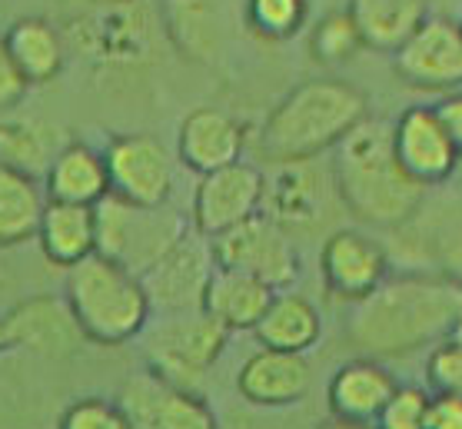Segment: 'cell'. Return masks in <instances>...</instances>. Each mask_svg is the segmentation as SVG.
Listing matches in <instances>:
<instances>
[{"mask_svg":"<svg viewBox=\"0 0 462 429\" xmlns=\"http://www.w3.org/2000/svg\"><path fill=\"white\" fill-rule=\"evenodd\" d=\"M27 77L21 74V67L14 63L11 51H7V41L0 37V117L11 114L14 107L27 97Z\"/></svg>","mask_w":462,"mask_h":429,"instance_id":"cell-32","label":"cell"},{"mask_svg":"<svg viewBox=\"0 0 462 429\" xmlns=\"http://www.w3.org/2000/svg\"><path fill=\"white\" fill-rule=\"evenodd\" d=\"M213 273H217V260H213L210 240L203 233L189 230L140 280L153 313H187V310H203V296Z\"/></svg>","mask_w":462,"mask_h":429,"instance_id":"cell-9","label":"cell"},{"mask_svg":"<svg viewBox=\"0 0 462 429\" xmlns=\"http://www.w3.org/2000/svg\"><path fill=\"white\" fill-rule=\"evenodd\" d=\"M116 403L130 429H220L210 403L197 389H183L150 369L126 379Z\"/></svg>","mask_w":462,"mask_h":429,"instance_id":"cell-12","label":"cell"},{"mask_svg":"<svg viewBox=\"0 0 462 429\" xmlns=\"http://www.w3.org/2000/svg\"><path fill=\"white\" fill-rule=\"evenodd\" d=\"M273 296H276L273 286H266L256 276L217 266L210 286H207V296H203V310L217 323L226 326L230 333L233 330H256L263 313L273 303Z\"/></svg>","mask_w":462,"mask_h":429,"instance_id":"cell-21","label":"cell"},{"mask_svg":"<svg viewBox=\"0 0 462 429\" xmlns=\"http://www.w3.org/2000/svg\"><path fill=\"white\" fill-rule=\"evenodd\" d=\"M436 110H439L442 124H446L452 144H456V150H459V157H462V90L442 97V104L436 107Z\"/></svg>","mask_w":462,"mask_h":429,"instance_id":"cell-34","label":"cell"},{"mask_svg":"<svg viewBox=\"0 0 462 429\" xmlns=\"http://www.w3.org/2000/svg\"><path fill=\"white\" fill-rule=\"evenodd\" d=\"M43 256L63 270L97 253V207H80V203H57L47 200L37 227Z\"/></svg>","mask_w":462,"mask_h":429,"instance_id":"cell-20","label":"cell"},{"mask_svg":"<svg viewBox=\"0 0 462 429\" xmlns=\"http://www.w3.org/2000/svg\"><path fill=\"white\" fill-rule=\"evenodd\" d=\"M426 429H462V396H439V393H432L430 426Z\"/></svg>","mask_w":462,"mask_h":429,"instance_id":"cell-33","label":"cell"},{"mask_svg":"<svg viewBox=\"0 0 462 429\" xmlns=\"http://www.w3.org/2000/svg\"><path fill=\"white\" fill-rule=\"evenodd\" d=\"M246 150V130L236 117L217 107H197L183 117L177 134L180 163L193 170L197 177H207L213 170H223L243 160Z\"/></svg>","mask_w":462,"mask_h":429,"instance_id":"cell-16","label":"cell"},{"mask_svg":"<svg viewBox=\"0 0 462 429\" xmlns=\"http://www.w3.org/2000/svg\"><path fill=\"white\" fill-rule=\"evenodd\" d=\"M266 187H263V213L280 223L290 237L293 233H316L333 217V207L343 203L333 180V163L323 167L313 160H286L270 163Z\"/></svg>","mask_w":462,"mask_h":429,"instance_id":"cell-7","label":"cell"},{"mask_svg":"<svg viewBox=\"0 0 462 429\" xmlns=\"http://www.w3.org/2000/svg\"><path fill=\"white\" fill-rule=\"evenodd\" d=\"M60 147L63 144H57V134L51 126L7 114L0 117V163L4 167L27 173L33 180H43V173L51 170Z\"/></svg>","mask_w":462,"mask_h":429,"instance_id":"cell-26","label":"cell"},{"mask_svg":"<svg viewBox=\"0 0 462 429\" xmlns=\"http://www.w3.org/2000/svg\"><path fill=\"white\" fill-rule=\"evenodd\" d=\"M210 247L217 266L256 276L266 286H273L276 294L300 280V253L293 237L266 213H256L240 227L213 237Z\"/></svg>","mask_w":462,"mask_h":429,"instance_id":"cell-8","label":"cell"},{"mask_svg":"<svg viewBox=\"0 0 462 429\" xmlns=\"http://www.w3.org/2000/svg\"><path fill=\"white\" fill-rule=\"evenodd\" d=\"M393 144L402 170L422 187L446 183L462 160L436 107H406L393 120Z\"/></svg>","mask_w":462,"mask_h":429,"instance_id":"cell-15","label":"cell"},{"mask_svg":"<svg viewBox=\"0 0 462 429\" xmlns=\"http://www.w3.org/2000/svg\"><path fill=\"white\" fill-rule=\"evenodd\" d=\"M63 303L70 306L84 340L120 346L137 340L150 323V296L143 280L100 253L67 270Z\"/></svg>","mask_w":462,"mask_h":429,"instance_id":"cell-4","label":"cell"},{"mask_svg":"<svg viewBox=\"0 0 462 429\" xmlns=\"http://www.w3.org/2000/svg\"><path fill=\"white\" fill-rule=\"evenodd\" d=\"M459 313L462 280L442 273H402L353 303L346 340L373 359L410 356L422 346L442 343Z\"/></svg>","mask_w":462,"mask_h":429,"instance_id":"cell-1","label":"cell"},{"mask_svg":"<svg viewBox=\"0 0 462 429\" xmlns=\"http://www.w3.org/2000/svg\"><path fill=\"white\" fill-rule=\"evenodd\" d=\"M114 4H120V0H114Z\"/></svg>","mask_w":462,"mask_h":429,"instance_id":"cell-36","label":"cell"},{"mask_svg":"<svg viewBox=\"0 0 462 429\" xmlns=\"http://www.w3.org/2000/svg\"><path fill=\"white\" fill-rule=\"evenodd\" d=\"M369 117V100L359 87L337 77H313L293 87L260 126L263 160H313L337 150Z\"/></svg>","mask_w":462,"mask_h":429,"instance_id":"cell-3","label":"cell"},{"mask_svg":"<svg viewBox=\"0 0 462 429\" xmlns=\"http://www.w3.org/2000/svg\"><path fill=\"white\" fill-rule=\"evenodd\" d=\"M47 193L33 177L0 163V247L37 237Z\"/></svg>","mask_w":462,"mask_h":429,"instance_id":"cell-25","label":"cell"},{"mask_svg":"<svg viewBox=\"0 0 462 429\" xmlns=\"http://www.w3.org/2000/svg\"><path fill=\"white\" fill-rule=\"evenodd\" d=\"M396 74L416 90H462V23L432 14L420 31L393 53Z\"/></svg>","mask_w":462,"mask_h":429,"instance_id":"cell-13","label":"cell"},{"mask_svg":"<svg viewBox=\"0 0 462 429\" xmlns=\"http://www.w3.org/2000/svg\"><path fill=\"white\" fill-rule=\"evenodd\" d=\"M426 383L439 396H462V343L442 340L426 359Z\"/></svg>","mask_w":462,"mask_h":429,"instance_id":"cell-31","label":"cell"},{"mask_svg":"<svg viewBox=\"0 0 462 429\" xmlns=\"http://www.w3.org/2000/svg\"><path fill=\"white\" fill-rule=\"evenodd\" d=\"M363 47L396 53L426 21V0H349Z\"/></svg>","mask_w":462,"mask_h":429,"instance_id":"cell-23","label":"cell"},{"mask_svg":"<svg viewBox=\"0 0 462 429\" xmlns=\"http://www.w3.org/2000/svg\"><path fill=\"white\" fill-rule=\"evenodd\" d=\"M4 41L27 84H47L63 70V37L53 23L23 17L4 33Z\"/></svg>","mask_w":462,"mask_h":429,"instance_id":"cell-24","label":"cell"},{"mask_svg":"<svg viewBox=\"0 0 462 429\" xmlns=\"http://www.w3.org/2000/svg\"><path fill=\"white\" fill-rule=\"evenodd\" d=\"M430 403L432 393H426L422 387H396L373 429H426L430 426Z\"/></svg>","mask_w":462,"mask_h":429,"instance_id":"cell-29","label":"cell"},{"mask_svg":"<svg viewBox=\"0 0 462 429\" xmlns=\"http://www.w3.org/2000/svg\"><path fill=\"white\" fill-rule=\"evenodd\" d=\"M396 379L379 359L373 356H359V359H346L343 367L329 377L326 387V403L329 413L346 423V426H373L389 396L396 393Z\"/></svg>","mask_w":462,"mask_h":429,"instance_id":"cell-17","label":"cell"},{"mask_svg":"<svg viewBox=\"0 0 462 429\" xmlns=\"http://www.w3.org/2000/svg\"><path fill=\"white\" fill-rule=\"evenodd\" d=\"M313 387V367L303 353H283L260 346L253 356L243 359L236 373V389L246 403L256 406H290L310 393Z\"/></svg>","mask_w":462,"mask_h":429,"instance_id":"cell-18","label":"cell"},{"mask_svg":"<svg viewBox=\"0 0 462 429\" xmlns=\"http://www.w3.org/2000/svg\"><path fill=\"white\" fill-rule=\"evenodd\" d=\"M187 233V220L170 203L140 207L114 193L97 203V253L137 276H143Z\"/></svg>","mask_w":462,"mask_h":429,"instance_id":"cell-5","label":"cell"},{"mask_svg":"<svg viewBox=\"0 0 462 429\" xmlns=\"http://www.w3.org/2000/svg\"><path fill=\"white\" fill-rule=\"evenodd\" d=\"M263 187H266L263 170L246 160H236L230 167L200 177L193 190V207H189L193 230L213 240V237L263 213Z\"/></svg>","mask_w":462,"mask_h":429,"instance_id":"cell-10","label":"cell"},{"mask_svg":"<svg viewBox=\"0 0 462 429\" xmlns=\"http://www.w3.org/2000/svg\"><path fill=\"white\" fill-rule=\"evenodd\" d=\"M57 429H130V419L114 399L84 396L63 409Z\"/></svg>","mask_w":462,"mask_h":429,"instance_id":"cell-30","label":"cell"},{"mask_svg":"<svg viewBox=\"0 0 462 429\" xmlns=\"http://www.w3.org/2000/svg\"><path fill=\"white\" fill-rule=\"evenodd\" d=\"M310 0H246V23L263 41H290L306 23Z\"/></svg>","mask_w":462,"mask_h":429,"instance_id":"cell-28","label":"cell"},{"mask_svg":"<svg viewBox=\"0 0 462 429\" xmlns=\"http://www.w3.org/2000/svg\"><path fill=\"white\" fill-rule=\"evenodd\" d=\"M446 340H456V343H462V313L456 316V323H452V330H449V336Z\"/></svg>","mask_w":462,"mask_h":429,"instance_id":"cell-35","label":"cell"},{"mask_svg":"<svg viewBox=\"0 0 462 429\" xmlns=\"http://www.w3.org/2000/svg\"><path fill=\"white\" fill-rule=\"evenodd\" d=\"M110 193L140 207H163L173 193V157L157 136L120 134L104 150Z\"/></svg>","mask_w":462,"mask_h":429,"instance_id":"cell-11","label":"cell"},{"mask_svg":"<svg viewBox=\"0 0 462 429\" xmlns=\"http://www.w3.org/2000/svg\"><path fill=\"white\" fill-rule=\"evenodd\" d=\"M333 180L343 207L383 230H400L420 213L426 187L402 170L393 144V124L366 117L333 150Z\"/></svg>","mask_w":462,"mask_h":429,"instance_id":"cell-2","label":"cell"},{"mask_svg":"<svg viewBox=\"0 0 462 429\" xmlns=\"http://www.w3.org/2000/svg\"><path fill=\"white\" fill-rule=\"evenodd\" d=\"M319 273L329 294L346 303H359L389 280V253L366 233L343 227L323 240Z\"/></svg>","mask_w":462,"mask_h":429,"instance_id":"cell-14","label":"cell"},{"mask_svg":"<svg viewBox=\"0 0 462 429\" xmlns=\"http://www.w3.org/2000/svg\"><path fill=\"white\" fill-rule=\"evenodd\" d=\"M359 51H363V37H359V27L349 11L326 14L310 33V53L316 63H326V67H343Z\"/></svg>","mask_w":462,"mask_h":429,"instance_id":"cell-27","label":"cell"},{"mask_svg":"<svg viewBox=\"0 0 462 429\" xmlns=\"http://www.w3.org/2000/svg\"><path fill=\"white\" fill-rule=\"evenodd\" d=\"M253 333H256L260 346H266V350L306 353V350H313V346L319 343L323 320H319V310H316L303 294L280 290Z\"/></svg>","mask_w":462,"mask_h":429,"instance_id":"cell-22","label":"cell"},{"mask_svg":"<svg viewBox=\"0 0 462 429\" xmlns=\"http://www.w3.org/2000/svg\"><path fill=\"white\" fill-rule=\"evenodd\" d=\"M140 336L150 373L183 389H197L226 350L230 330L217 323L207 310H187V313H160L157 323H147Z\"/></svg>","mask_w":462,"mask_h":429,"instance_id":"cell-6","label":"cell"},{"mask_svg":"<svg viewBox=\"0 0 462 429\" xmlns=\"http://www.w3.org/2000/svg\"><path fill=\"white\" fill-rule=\"evenodd\" d=\"M43 193L57 203H80L97 207L100 200L110 197V173H106L104 150L90 144H63L60 154L53 157L51 170L43 173Z\"/></svg>","mask_w":462,"mask_h":429,"instance_id":"cell-19","label":"cell"}]
</instances>
